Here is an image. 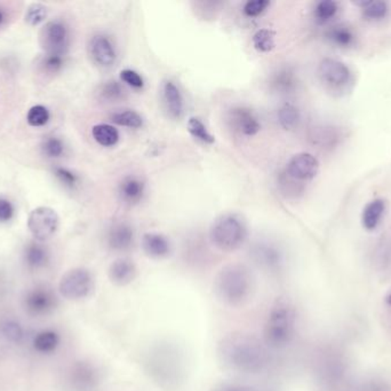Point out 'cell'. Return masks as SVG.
<instances>
[{"instance_id":"6da1fadb","label":"cell","mask_w":391,"mask_h":391,"mask_svg":"<svg viewBox=\"0 0 391 391\" xmlns=\"http://www.w3.org/2000/svg\"><path fill=\"white\" fill-rule=\"evenodd\" d=\"M219 356L225 366L243 374H259L270 364V352L263 340L245 333L225 336L220 342Z\"/></svg>"},{"instance_id":"7a4b0ae2","label":"cell","mask_w":391,"mask_h":391,"mask_svg":"<svg viewBox=\"0 0 391 391\" xmlns=\"http://www.w3.org/2000/svg\"><path fill=\"white\" fill-rule=\"evenodd\" d=\"M256 279L246 265L229 264L222 267L214 280V292L223 303L232 307L250 300Z\"/></svg>"},{"instance_id":"3957f363","label":"cell","mask_w":391,"mask_h":391,"mask_svg":"<svg viewBox=\"0 0 391 391\" xmlns=\"http://www.w3.org/2000/svg\"><path fill=\"white\" fill-rule=\"evenodd\" d=\"M296 332V312L287 302H277L271 307L263 331V342L269 349L286 348Z\"/></svg>"},{"instance_id":"277c9868","label":"cell","mask_w":391,"mask_h":391,"mask_svg":"<svg viewBox=\"0 0 391 391\" xmlns=\"http://www.w3.org/2000/svg\"><path fill=\"white\" fill-rule=\"evenodd\" d=\"M210 238L222 252H234L246 241V224L239 214H221L211 226Z\"/></svg>"},{"instance_id":"5b68a950","label":"cell","mask_w":391,"mask_h":391,"mask_svg":"<svg viewBox=\"0 0 391 391\" xmlns=\"http://www.w3.org/2000/svg\"><path fill=\"white\" fill-rule=\"evenodd\" d=\"M170 347H159L150 354L149 368L154 379L158 382H165L170 385L180 380L181 361L179 354Z\"/></svg>"},{"instance_id":"8992f818","label":"cell","mask_w":391,"mask_h":391,"mask_svg":"<svg viewBox=\"0 0 391 391\" xmlns=\"http://www.w3.org/2000/svg\"><path fill=\"white\" fill-rule=\"evenodd\" d=\"M94 281L90 271L84 267H77L62 276L60 281V293L67 300H81L92 293Z\"/></svg>"},{"instance_id":"52a82bcc","label":"cell","mask_w":391,"mask_h":391,"mask_svg":"<svg viewBox=\"0 0 391 391\" xmlns=\"http://www.w3.org/2000/svg\"><path fill=\"white\" fill-rule=\"evenodd\" d=\"M59 214L50 207H38L31 212L28 219L29 231L39 241L51 239L59 229Z\"/></svg>"},{"instance_id":"ba28073f","label":"cell","mask_w":391,"mask_h":391,"mask_svg":"<svg viewBox=\"0 0 391 391\" xmlns=\"http://www.w3.org/2000/svg\"><path fill=\"white\" fill-rule=\"evenodd\" d=\"M41 45L47 54L65 56L69 46V32L61 21L47 22L41 34Z\"/></svg>"},{"instance_id":"9c48e42d","label":"cell","mask_w":391,"mask_h":391,"mask_svg":"<svg viewBox=\"0 0 391 391\" xmlns=\"http://www.w3.org/2000/svg\"><path fill=\"white\" fill-rule=\"evenodd\" d=\"M251 255H252L253 261L265 271L276 272V271L281 270V267H283V252L274 243H268V241L258 243L253 245Z\"/></svg>"},{"instance_id":"30bf717a","label":"cell","mask_w":391,"mask_h":391,"mask_svg":"<svg viewBox=\"0 0 391 391\" xmlns=\"http://www.w3.org/2000/svg\"><path fill=\"white\" fill-rule=\"evenodd\" d=\"M319 170V163L314 155L309 153H299L293 156L289 161L286 167V172L292 179L311 180L316 177Z\"/></svg>"},{"instance_id":"8fae6325","label":"cell","mask_w":391,"mask_h":391,"mask_svg":"<svg viewBox=\"0 0 391 391\" xmlns=\"http://www.w3.org/2000/svg\"><path fill=\"white\" fill-rule=\"evenodd\" d=\"M319 76L330 86L342 87L348 84L351 74L345 63L339 60L326 58L319 63Z\"/></svg>"},{"instance_id":"7c38bea8","label":"cell","mask_w":391,"mask_h":391,"mask_svg":"<svg viewBox=\"0 0 391 391\" xmlns=\"http://www.w3.org/2000/svg\"><path fill=\"white\" fill-rule=\"evenodd\" d=\"M229 120L234 130L247 137L256 136L261 130L259 118L256 117V114L246 107H236L231 109Z\"/></svg>"},{"instance_id":"4fadbf2b","label":"cell","mask_w":391,"mask_h":391,"mask_svg":"<svg viewBox=\"0 0 391 391\" xmlns=\"http://www.w3.org/2000/svg\"><path fill=\"white\" fill-rule=\"evenodd\" d=\"M25 303L29 314L43 316L56 307V296L50 289L36 288L28 293Z\"/></svg>"},{"instance_id":"5bb4252c","label":"cell","mask_w":391,"mask_h":391,"mask_svg":"<svg viewBox=\"0 0 391 391\" xmlns=\"http://www.w3.org/2000/svg\"><path fill=\"white\" fill-rule=\"evenodd\" d=\"M92 59L102 68H110L116 61V50L114 44L105 34H95L90 41Z\"/></svg>"},{"instance_id":"9a60e30c","label":"cell","mask_w":391,"mask_h":391,"mask_svg":"<svg viewBox=\"0 0 391 391\" xmlns=\"http://www.w3.org/2000/svg\"><path fill=\"white\" fill-rule=\"evenodd\" d=\"M135 240V232L126 222H118L108 232V245L114 252H127L132 248Z\"/></svg>"},{"instance_id":"2e32d148","label":"cell","mask_w":391,"mask_h":391,"mask_svg":"<svg viewBox=\"0 0 391 391\" xmlns=\"http://www.w3.org/2000/svg\"><path fill=\"white\" fill-rule=\"evenodd\" d=\"M142 248L149 257L165 258L172 252V245L161 233L148 232L142 236Z\"/></svg>"},{"instance_id":"e0dca14e","label":"cell","mask_w":391,"mask_h":391,"mask_svg":"<svg viewBox=\"0 0 391 391\" xmlns=\"http://www.w3.org/2000/svg\"><path fill=\"white\" fill-rule=\"evenodd\" d=\"M119 196L127 205H138L145 194V184L136 176H127L119 184Z\"/></svg>"},{"instance_id":"ac0fdd59","label":"cell","mask_w":391,"mask_h":391,"mask_svg":"<svg viewBox=\"0 0 391 391\" xmlns=\"http://www.w3.org/2000/svg\"><path fill=\"white\" fill-rule=\"evenodd\" d=\"M136 267L134 262L128 258H118L110 265L109 276L112 283L116 285L125 286L135 279Z\"/></svg>"},{"instance_id":"d6986e66","label":"cell","mask_w":391,"mask_h":391,"mask_svg":"<svg viewBox=\"0 0 391 391\" xmlns=\"http://www.w3.org/2000/svg\"><path fill=\"white\" fill-rule=\"evenodd\" d=\"M271 90L279 94H291L296 90L298 79L294 72L289 68L278 69L271 75L269 81Z\"/></svg>"},{"instance_id":"ffe728a7","label":"cell","mask_w":391,"mask_h":391,"mask_svg":"<svg viewBox=\"0 0 391 391\" xmlns=\"http://www.w3.org/2000/svg\"><path fill=\"white\" fill-rule=\"evenodd\" d=\"M163 96L171 116L174 118L181 117L185 112V103L179 87L176 86L173 82H165L163 86Z\"/></svg>"},{"instance_id":"44dd1931","label":"cell","mask_w":391,"mask_h":391,"mask_svg":"<svg viewBox=\"0 0 391 391\" xmlns=\"http://www.w3.org/2000/svg\"><path fill=\"white\" fill-rule=\"evenodd\" d=\"M321 376L325 383L336 385L345 376V364L341 358L331 357L324 360Z\"/></svg>"},{"instance_id":"7402d4cb","label":"cell","mask_w":391,"mask_h":391,"mask_svg":"<svg viewBox=\"0 0 391 391\" xmlns=\"http://www.w3.org/2000/svg\"><path fill=\"white\" fill-rule=\"evenodd\" d=\"M385 210V203L383 200L376 199L370 202L364 208L363 214H362V224H363L364 229L367 231L376 230V227L379 226Z\"/></svg>"},{"instance_id":"603a6c76","label":"cell","mask_w":391,"mask_h":391,"mask_svg":"<svg viewBox=\"0 0 391 391\" xmlns=\"http://www.w3.org/2000/svg\"><path fill=\"white\" fill-rule=\"evenodd\" d=\"M326 37L333 45L342 49H347L354 45L356 41V36H354L352 29L348 25H338L326 32Z\"/></svg>"},{"instance_id":"cb8c5ba5","label":"cell","mask_w":391,"mask_h":391,"mask_svg":"<svg viewBox=\"0 0 391 391\" xmlns=\"http://www.w3.org/2000/svg\"><path fill=\"white\" fill-rule=\"evenodd\" d=\"M74 381L78 385V388L83 391L92 390L98 383V374L96 371L90 365L81 364L76 367Z\"/></svg>"},{"instance_id":"d4e9b609","label":"cell","mask_w":391,"mask_h":391,"mask_svg":"<svg viewBox=\"0 0 391 391\" xmlns=\"http://www.w3.org/2000/svg\"><path fill=\"white\" fill-rule=\"evenodd\" d=\"M92 136L96 143L103 147H112L119 140V132L116 127L110 124L94 125Z\"/></svg>"},{"instance_id":"484cf974","label":"cell","mask_w":391,"mask_h":391,"mask_svg":"<svg viewBox=\"0 0 391 391\" xmlns=\"http://www.w3.org/2000/svg\"><path fill=\"white\" fill-rule=\"evenodd\" d=\"M300 121H301L300 110L292 103H284L278 110V122L284 130H294L299 127Z\"/></svg>"},{"instance_id":"4316f807","label":"cell","mask_w":391,"mask_h":391,"mask_svg":"<svg viewBox=\"0 0 391 391\" xmlns=\"http://www.w3.org/2000/svg\"><path fill=\"white\" fill-rule=\"evenodd\" d=\"M60 338L53 331L38 333L34 340V348L41 354H51L59 347Z\"/></svg>"},{"instance_id":"83f0119b","label":"cell","mask_w":391,"mask_h":391,"mask_svg":"<svg viewBox=\"0 0 391 391\" xmlns=\"http://www.w3.org/2000/svg\"><path fill=\"white\" fill-rule=\"evenodd\" d=\"M25 262L32 269L45 267L48 262V252L43 245L31 243L27 247L25 252Z\"/></svg>"},{"instance_id":"f1b7e54d","label":"cell","mask_w":391,"mask_h":391,"mask_svg":"<svg viewBox=\"0 0 391 391\" xmlns=\"http://www.w3.org/2000/svg\"><path fill=\"white\" fill-rule=\"evenodd\" d=\"M274 36L276 34L270 29H260L253 36V45L260 52H270L276 45Z\"/></svg>"},{"instance_id":"f546056e","label":"cell","mask_w":391,"mask_h":391,"mask_svg":"<svg viewBox=\"0 0 391 391\" xmlns=\"http://www.w3.org/2000/svg\"><path fill=\"white\" fill-rule=\"evenodd\" d=\"M111 120L116 124L131 127V129H138L143 125V118L139 113L134 112V110L114 113V115L111 116Z\"/></svg>"},{"instance_id":"4dcf8cb0","label":"cell","mask_w":391,"mask_h":391,"mask_svg":"<svg viewBox=\"0 0 391 391\" xmlns=\"http://www.w3.org/2000/svg\"><path fill=\"white\" fill-rule=\"evenodd\" d=\"M188 131L194 139L199 140L204 143H213L216 138L207 130L203 122L199 118L191 117L188 122Z\"/></svg>"},{"instance_id":"1f68e13d","label":"cell","mask_w":391,"mask_h":391,"mask_svg":"<svg viewBox=\"0 0 391 391\" xmlns=\"http://www.w3.org/2000/svg\"><path fill=\"white\" fill-rule=\"evenodd\" d=\"M338 10H339V6L336 1L324 0V1L318 3L317 6L314 8V19L317 20L318 23L324 25L336 15Z\"/></svg>"},{"instance_id":"d6a6232c","label":"cell","mask_w":391,"mask_h":391,"mask_svg":"<svg viewBox=\"0 0 391 391\" xmlns=\"http://www.w3.org/2000/svg\"><path fill=\"white\" fill-rule=\"evenodd\" d=\"M50 117L48 109L46 107L41 106V105H37V106L31 107L28 115H27V122L31 127H44L48 123Z\"/></svg>"},{"instance_id":"836d02e7","label":"cell","mask_w":391,"mask_h":391,"mask_svg":"<svg viewBox=\"0 0 391 391\" xmlns=\"http://www.w3.org/2000/svg\"><path fill=\"white\" fill-rule=\"evenodd\" d=\"M388 13V5L385 1H367L364 4L363 14L367 20H381Z\"/></svg>"},{"instance_id":"e575fe53","label":"cell","mask_w":391,"mask_h":391,"mask_svg":"<svg viewBox=\"0 0 391 391\" xmlns=\"http://www.w3.org/2000/svg\"><path fill=\"white\" fill-rule=\"evenodd\" d=\"M47 18V8L41 4H32L25 13V22L28 25L36 27L43 23Z\"/></svg>"},{"instance_id":"d590c367","label":"cell","mask_w":391,"mask_h":391,"mask_svg":"<svg viewBox=\"0 0 391 391\" xmlns=\"http://www.w3.org/2000/svg\"><path fill=\"white\" fill-rule=\"evenodd\" d=\"M41 149H43V153L47 158L56 159L65 153V143L59 138L50 137L44 141Z\"/></svg>"},{"instance_id":"8d00e7d4","label":"cell","mask_w":391,"mask_h":391,"mask_svg":"<svg viewBox=\"0 0 391 391\" xmlns=\"http://www.w3.org/2000/svg\"><path fill=\"white\" fill-rule=\"evenodd\" d=\"M100 94H101L103 99L112 103V101H117V100H121V98H123L124 89L118 82H107V83L101 87Z\"/></svg>"},{"instance_id":"74e56055","label":"cell","mask_w":391,"mask_h":391,"mask_svg":"<svg viewBox=\"0 0 391 391\" xmlns=\"http://www.w3.org/2000/svg\"><path fill=\"white\" fill-rule=\"evenodd\" d=\"M1 333L6 340L13 343H20L23 338V329L19 323L12 321V320L5 321L1 325Z\"/></svg>"},{"instance_id":"f35d334b","label":"cell","mask_w":391,"mask_h":391,"mask_svg":"<svg viewBox=\"0 0 391 391\" xmlns=\"http://www.w3.org/2000/svg\"><path fill=\"white\" fill-rule=\"evenodd\" d=\"M41 65H43L45 72H50V74H55V72H59L63 68L65 56H61V54H46L45 58H44Z\"/></svg>"},{"instance_id":"ab89813d","label":"cell","mask_w":391,"mask_h":391,"mask_svg":"<svg viewBox=\"0 0 391 391\" xmlns=\"http://www.w3.org/2000/svg\"><path fill=\"white\" fill-rule=\"evenodd\" d=\"M268 0H252V1H247L244 6V13L245 15L250 16V18H256V16L261 15L262 13L265 12L268 8Z\"/></svg>"},{"instance_id":"60d3db41","label":"cell","mask_w":391,"mask_h":391,"mask_svg":"<svg viewBox=\"0 0 391 391\" xmlns=\"http://www.w3.org/2000/svg\"><path fill=\"white\" fill-rule=\"evenodd\" d=\"M54 174L55 177L61 181L65 186L69 188H74L78 183L77 174H74L72 171L67 168H62V167H56L54 169Z\"/></svg>"},{"instance_id":"b9f144b4","label":"cell","mask_w":391,"mask_h":391,"mask_svg":"<svg viewBox=\"0 0 391 391\" xmlns=\"http://www.w3.org/2000/svg\"><path fill=\"white\" fill-rule=\"evenodd\" d=\"M121 78L124 83L130 85L133 89H142L145 86V81H143L141 75L136 72L135 70H132V69L121 70Z\"/></svg>"},{"instance_id":"7bdbcfd3","label":"cell","mask_w":391,"mask_h":391,"mask_svg":"<svg viewBox=\"0 0 391 391\" xmlns=\"http://www.w3.org/2000/svg\"><path fill=\"white\" fill-rule=\"evenodd\" d=\"M14 214V207L8 200L0 198V223L12 219Z\"/></svg>"},{"instance_id":"ee69618b","label":"cell","mask_w":391,"mask_h":391,"mask_svg":"<svg viewBox=\"0 0 391 391\" xmlns=\"http://www.w3.org/2000/svg\"><path fill=\"white\" fill-rule=\"evenodd\" d=\"M216 391H256L253 388H250V387H246V385H223L221 389Z\"/></svg>"},{"instance_id":"f6af8a7d","label":"cell","mask_w":391,"mask_h":391,"mask_svg":"<svg viewBox=\"0 0 391 391\" xmlns=\"http://www.w3.org/2000/svg\"><path fill=\"white\" fill-rule=\"evenodd\" d=\"M367 391H391L390 389L387 388L385 385H381V383H374V385H371L370 388Z\"/></svg>"},{"instance_id":"bcb514c9","label":"cell","mask_w":391,"mask_h":391,"mask_svg":"<svg viewBox=\"0 0 391 391\" xmlns=\"http://www.w3.org/2000/svg\"><path fill=\"white\" fill-rule=\"evenodd\" d=\"M7 21V13L6 11L4 10L3 7H0V28L5 25V22Z\"/></svg>"},{"instance_id":"7dc6e473","label":"cell","mask_w":391,"mask_h":391,"mask_svg":"<svg viewBox=\"0 0 391 391\" xmlns=\"http://www.w3.org/2000/svg\"><path fill=\"white\" fill-rule=\"evenodd\" d=\"M385 307H389V309H391V289L390 290H389L388 293H387V294H385Z\"/></svg>"}]
</instances>
